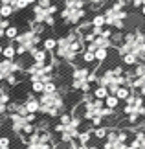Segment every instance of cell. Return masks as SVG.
<instances>
[{"label":"cell","instance_id":"cell-12","mask_svg":"<svg viewBox=\"0 0 145 149\" xmlns=\"http://www.w3.org/2000/svg\"><path fill=\"white\" fill-rule=\"evenodd\" d=\"M132 74H134V79H132V92H138L140 96H145V63H138L134 68H130Z\"/></svg>","mask_w":145,"mask_h":149},{"label":"cell","instance_id":"cell-18","mask_svg":"<svg viewBox=\"0 0 145 149\" xmlns=\"http://www.w3.org/2000/svg\"><path fill=\"white\" fill-rule=\"evenodd\" d=\"M94 136H92V129H81V133L77 134V144L79 146H88L92 144Z\"/></svg>","mask_w":145,"mask_h":149},{"label":"cell","instance_id":"cell-21","mask_svg":"<svg viewBox=\"0 0 145 149\" xmlns=\"http://www.w3.org/2000/svg\"><path fill=\"white\" fill-rule=\"evenodd\" d=\"M79 57H81V63H83L85 66H92V68H94V65H97L96 57H94V52H90V50H83Z\"/></svg>","mask_w":145,"mask_h":149},{"label":"cell","instance_id":"cell-2","mask_svg":"<svg viewBox=\"0 0 145 149\" xmlns=\"http://www.w3.org/2000/svg\"><path fill=\"white\" fill-rule=\"evenodd\" d=\"M68 100L66 94L62 90H55V92H48V94H40L39 96V114H42L44 118L50 120H57L62 112L68 111Z\"/></svg>","mask_w":145,"mask_h":149},{"label":"cell","instance_id":"cell-5","mask_svg":"<svg viewBox=\"0 0 145 149\" xmlns=\"http://www.w3.org/2000/svg\"><path fill=\"white\" fill-rule=\"evenodd\" d=\"M24 142V149H57V140L48 129L37 127Z\"/></svg>","mask_w":145,"mask_h":149},{"label":"cell","instance_id":"cell-31","mask_svg":"<svg viewBox=\"0 0 145 149\" xmlns=\"http://www.w3.org/2000/svg\"><path fill=\"white\" fill-rule=\"evenodd\" d=\"M129 2H130L132 8H142V4L145 2V0H129Z\"/></svg>","mask_w":145,"mask_h":149},{"label":"cell","instance_id":"cell-22","mask_svg":"<svg viewBox=\"0 0 145 149\" xmlns=\"http://www.w3.org/2000/svg\"><path fill=\"white\" fill-rule=\"evenodd\" d=\"M108 131H110V127H103V125H101V127H94V129H92V136H94V140L99 144V142H103L107 138Z\"/></svg>","mask_w":145,"mask_h":149},{"label":"cell","instance_id":"cell-25","mask_svg":"<svg viewBox=\"0 0 145 149\" xmlns=\"http://www.w3.org/2000/svg\"><path fill=\"white\" fill-rule=\"evenodd\" d=\"M103 103H105V107L110 109V111H118V107H119V100L116 98L114 94H108L105 100H103Z\"/></svg>","mask_w":145,"mask_h":149},{"label":"cell","instance_id":"cell-29","mask_svg":"<svg viewBox=\"0 0 145 149\" xmlns=\"http://www.w3.org/2000/svg\"><path fill=\"white\" fill-rule=\"evenodd\" d=\"M11 146H13V140L8 134H0V149H11Z\"/></svg>","mask_w":145,"mask_h":149},{"label":"cell","instance_id":"cell-32","mask_svg":"<svg viewBox=\"0 0 145 149\" xmlns=\"http://www.w3.org/2000/svg\"><path fill=\"white\" fill-rule=\"evenodd\" d=\"M26 4L31 8V6H35V4H37V0H26Z\"/></svg>","mask_w":145,"mask_h":149},{"label":"cell","instance_id":"cell-8","mask_svg":"<svg viewBox=\"0 0 145 149\" xmlns=\"http://www.w3.org/2000/svg\"><path fill=\"white\" fill-rule=\"evenodd\" d=\"M88 11L90 9H79V8H72V6L62 4V8L59 11V17H61V22L65 26H68V28H79L85 22V19L88 17Z\"/></svg>","mask_w":145,"mask_h":149},{"label":"cell","instance_id":"cell-36","mask_svg":"<svg viewBox=\"0 0 145 149\" xmlns=\"http://www.w3.org/2000/svg\"><path fill=\"white\" fill-rule=\"evenodd\" d=\"M143 100H145V96H143Z\"/></svg>","mask_w":145,"mask_h":149},{"label":"cell","instance_id":"cell-4","mask_svg":"<svg viewBox=\"0 0 145 149\" xmlns=\"http://www.w3.org/2000/svg\"><path fill=\"white\" fill-rule=\"evenodd\" d=\"M127 2L129 0H114L110 2L103 15H105V26L114 31H123L127 19H129V11H127Z\"/></svg>","mask_w":145,"mask_h":149},{"label":"cell","instance_id":"cell-9","mask_svg":"<svg viewBox=\"0 0 145 149\" xmlns=\"http://www.w3.org/2000/svg\"><path fill=\"white\" fill-rule=\"evenodd\" d=\"M121 114H123V118H127V116H138L140 120L145 118V100H143V96H140L138 92H130V96L123 101Z\"/></svg>","mask_w":145,"mask_h":149},{"label":"cell","instance_id":"cell-16","mask_svg":"<svg viewBox=\"0 0 145 149\" xmlns=\"http://www.w3.org/2000/svg\"><path fill=\"white\" fill-rule=\"evenodd\" d=\"M20 103L24 105V109L30 114H39V96L35 94H28L26 98H22Z\"/></svg>","mask_w":145,"mask_h":149},{"label":"cell","instance_id":"cell-1","mask_svg":"<svg viewBox=\"0 0 145 149\" xmlns=\"http://www.w3.org/2000/svg\"><path fill=\"white\" fill-rule=\"evenodd\" d=\"M85 50V44L81 41V35L77 31V28H70L66 33H62L61 37H57V46L51 52L53 61H59L61 65L72 66L77 57L81 55V52Z\"/></svg>","mask_w":145,"mask_h":149},{"label":"cell","instance_id":"cell-15","mask_svg":"<svg viewBox=\"0 0 145 149\" xmlns=\"http://www.w3.org/2000/svg\"><path fill=\"white\" fill-rule=\"evenodd\" d=\"M11 100H13L11 98V92L4 87V85H0V122L8 116V105H9Z\"/></svg>","mask_w":145,"mask_h":149},{"label":"cell","instance_id":"cell-24","mask_svg":"<svg viewBox=\"0 0 145 149\" xmlns=\"http://www.w3.org/2000/svg\"><path fill=\"white\" fill-rule=\"evenodd\" d=\"M40 46H42L46 52H53L55 46H57V37H53V35H46V37L42 39V42H40Z\"/></svg>","mask_w":145,"mask_h":149},{"label":"cell","instance_id":"cell-20","mask_svg":"<svg viewBox=\"0 0 145 149\" xmlns=\"http://www.w3.org/2000/svg\"><path fill=\"white\" fill-rule=\"evenodd\" d=\"M19 33H20L19 24H9L8 28H6V31H4V39H8L9 42H13L15 39L19 37Z\"/></svg>","mask_w":145,"mask_h":149},{"label":"cell","instance_id":"cell-23","mask_svg":"<svg viewBox=\"0 0 145 149\" xmlns=\"http://www.w3.org/2000/svg\"><path fill=\"white\" fill-rule=\"evenodd\" d=\"M92 98H94V100H105L107 98V96H108V90L105 88V87H101V85H94V87H92Z\"/></svg>","mask_w":145,"mask_h":149},{"label":"cell","instance_id":"cell-35","mask_svg":"<svg viewBox=\"0 0 145 149\" xmlns=\"http://www.w3.org/2000/svg\"><path fill=\"white\" fill-rule=\"evenodd\" d=\"M125 149H134V147H132L130 144H127V146H125Z\"/></svg>","mask_w":145,"mask_h":149},{"label":"cell","instance_id":"cell-19","mask_svg":"<svg viewBox=\"0 0 145 149\" xmlns=\"http://www.w3.org/2000/svg\"><path fill=\"white\" fill-rule=\"evenodd\" d=\"M2 59H9V61H15V59H17V48H15V42H8V44H4Z\"/></svg>","mask_w":145,"mask_h":149},{"label":"cell","instance_id":"cell-26","mask_svg":"<svg viewBox=\"0 0 145 149\" xmlns=\"http://www.w3.org/2000/svg\"><path fill=\"white\" fill-rule=\"evenodd\" d=\"M108 54H110V50L107 48H99V50H96L94 52V57H96V63H107L108 61Z\"/></svg>","mask_w":145,"mask_h":149},{"label":"cell","instance_id":"cell-14","mask_svg":"<svg viewBox=\"0 0 145 149\" xmlns=\"http://www.w3.org/2000/svg\"><path fill=\"white\" fill-rule=\"evenodd\" d=\"M129 144L134 149H145V125H142V127L132 131Z\"/></svg>","mask_w":145,"mask_h":149},{"label":"cell","instance_id":"cell-13","mask_svg":"<svg viewBox=\"0 0 145 149\" xmlns=\"http://www.w3.org/2000/svg\"><path fill=\"white\" fill-rule=\"evenodd\" d=\"M28 55H30L31 63H35V65H46V63H53V55H51V52H46L42 46H37L35 50H31Z\"/></svg>","mask_w":145,"mask_h":149},{"label":"cell","instance_id":"cell-34","mask_svg":"<svg viewBox=\"0 0 145 149\" xmlns=\"http://www.w3.org/2000/svg\"><path fill=\"white\" fill-rule=\"evenodd\" d=\"M2 50H4V44L0 42V57H2Z\"/></svg>","mask_w":145,"mask_h":149},{"label":"cell","instance_id":"cell-11","mask_svg":"<svg viewBox=\"0 0 145 149\" xmlns=\"http://www.w3.org/2000/svg\"><path fill=\"white\" fill-rule=\"evenodd\" d=\"M9 76H24V68L20 66L19 59H0V85H4V81Z\"/></svg>","mask_w":145,"mask_h":149},{"label":"cell","instance_id":"cell-33","mask_svg":"<svg viewBox=\"0 0 145 149\" xmlns=\"http://www.w3.org/2000/svg\"><path fill=\"white\" fill-rule=\"evenodd\" d=\"M140 13H142V17H145V2L142 4V8H140Z\"/></svg>","mask_w":145,"mask_h":149},{"label":"cell","instance_id":"cell-27","mask_svg":"<svg viewBox=\"0 0 145 149\" xmlns=\"http://www.w3.org/2000/svg\"><path fill=\"white\" fill-rule=\"evenodd\" d=\"M130 92H132V90H130L129 87H125V85H123V87H119V88L114 92V96H116V98L119 100V103H121V101H125L127 98H129V96H130Z\"/></svg>","mask_w":145,"mask_h":149},{"label":"cell","instance_id":"cell-10","mask_svg":"<svg viewBox=\"0 0 145 149\" xmlns=\"http://www.w3.org/2000/svg\"><path fill=\"white\" fill-rule=\"evenodd\" d=\"M61 125H62V123H61ZM81 125H83V122L74 116L70 123L62 125V129H61L59 136H57V140H59L61 144H70V142L77 140V134L81 133Z\"/></svg>","mask_w":145,"mask_h":149},{"label":"cell","instance_id":"cell-3","mask_svg":"<svg viewBox=\"0 0 145 149\" xmlns=\"http://www.w3.org/2000/svg\"><path fill=\"white\" fill-rule=\"evenodd\" d=\"M116 54H118V57L123 54H130L140 63H145V31L130 30V31L123 33L121 44L116 46Z\"/></svg>","mask_w":145,"mask_h":149},{"label":"cell","instance_id":"cell-17","mask_svg":"<svg viewBox=\"0 0 145 149\" xmlns=\"http://www.w3.org/2000/svg\"><path fill=\"white\" fill-rule=\"evenodd\" d=\"M88 24L92 28H107L105 26V15H103V11H94L88 20Z\"/></svg>","mask_w":145,"mask_h":149},{"label":"cell","instance_id":"cell-6","mask_svg":"<svg viewBox=\"0 0 145 149\" xmlns=\"http://www.w3.org/2000/svg\"><path fill=\"white\" fill-rule=\"evenodd\" d=\"M13 42H15V48H17V59H19V57H24L26 54H30L31 50H35L37 46H40L42 39L33 30L26 28V30H22L19 33V37H17Z\"/></svg>","mask_w":145,"mask_h":149},{"label":"cell","instance_id":"cell-28","mask_svg":"<svg viewBox=\"0 0 145 149\" xmlns=\"http://www.w3.org/2000/svg\"><path fill=\"white\" fill-rule=\"evenodd\" d=\"M15 15V9L11 6H6V4H0V17L2 19H11Z\"/></svg>","mask_w":145,"mask_h":149},{"label":"cell","instance_id":"cell-7","mask_svg":"<svg viewBox=\"0 0 145 149\" xmlns=\"http://www.w3.org/2000/svg\"><path fill=\"white\" fill-rule=\"evenodd\" d=\"M132 131L129 127H114L108 131L107 138L101 142V149H125Z\"/></svg>","mask_w":145,"mask_h":149},{"label":"cell","instance_id":"cell-30","mask_svg":"<svg viewBox=\"0 0 145 149\" xmlns=\"http://www.w3.org/2000/svg\"><path fill=\"white\" fill-rule=\"evenodd\" d=\"M77 149H101V146L97 144V142H92L88 146H77Z\"/></svg>","mask_w":145,"mask_h":149}]
</instances>
